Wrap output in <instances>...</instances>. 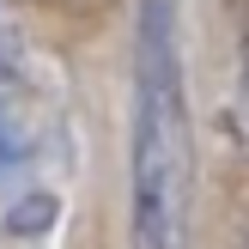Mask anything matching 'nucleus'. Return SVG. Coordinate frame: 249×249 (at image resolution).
<instances>
[{
  "label": "nucleus",
  "instance_id": "f257e3e1",
  "mask_svg": "<svg viewBox=\"0 0 249 249\" xmlns=\"http://www.w3.org/2000/svg\"><path fill=\"white\" fill-rule=\"evenodd\" d=\"M195 213V116L177 43V0L134 12V116H128V243L189 249Z\"/></svg>",
  "mask_w": 249,
  "mask_h": 249
},
{
  "label": "nucleus",
  "instance_id": "f03ea898",
  "mask_svg": "<svg viewBox=\"0 0 249 249\" xmlns=\"http://www.w3.org/2000/svg\"><path fill=\"white\" fill-rule=\"evenodd\" d=\"M43 164H49V116L0 43V225L18 237H43L49 219L61 213V201L43 189Z\"/></svg>",
  "mask_w": 249,
  "mask_h": 249
},
{
  "label": "nucleus",
  "instance_id": "7ed1b4c3",
  "mask_svg": "<svg viewBox=\"0 0 249 249\" xmlns=\"http://www.w3.org/2000/svg\"><path fill=\"white\" fill-rule=\"evenodd\" d=\"M225 140L237 146V158H249V31L237 43V67H231V91H225Z\"/></svg>",
  "mask_w": 249,
  "mask_h": 249
}]
</instances>
